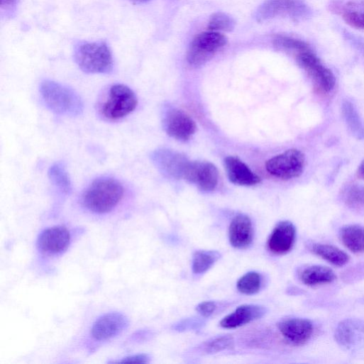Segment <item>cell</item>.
Wrapping results in <instances>:
<instances>
[{
    "label": "cell",
    "mask_w": 364,
    "mask_h": 364,
    "mask_svg": "<svg viewBox=\"0 0 364 364\" xmlns=\"http://www.w3.org/2000/svg\"><path fill=\"white\" fill-rule=\"evenodd\" d=\"M217 305L212 301H206L197 307V311L204 316H210L216 311Z\"/></svg>",
    "instance_id": "obj_32"
},
{
    "label": "cell",
    "mask_w": 364,
    "mask_h": 364,
    "mask_svg": "<svg viewBox=\"0 0 364 364\" xmlns=\"http://www.w3.org/2000/svg\"><path fill=\"white\" fill-rule=\"evenodd\" d=\"M182 178L196 185L202 191L211 192L218 185L219 172L211 162H189Z\"/></svg>",
    "instance_id": "obj_9"
},
{
    "label": "cell",
    "mask_w": 364,
    "mask_h": 364,
    "mask_svg": "<svg viewBox=\"0 0 364 364\" xmlns=\"http://www.w3.org/2000/svg\"><path fill=\"white\" fill-rule=\"evenodd\" d=\"M79 68L87 74L107 75L114 69V60L108 45L103 42L83 43L75 52Z\"/></svg>",
    "instance_id": "obj_3"
},
{
    "label": "cell",
    "mask_w": 364,
    "mask_h": 364,
    "mask_svg": "<svg viewBox=\"0 0 364 364\" xmlns=\"http://www.w3.org/2000/svg\"><path fill=\"white\" fill-rule=\"evenodd\" d=\"M151 158L156 167L163 174L175 178H182L189 162L184 156L167 150H156Z\"/></svg>",
    "instance_id": "obj_15"
},
{
    "label": "cell",
    "mask_w": 364,
    "mask_h": 364,
    "mask_svg": "<svg viewBox=\"0 0 364 364\" xmlns=\"http://www.w3.org/2000/svg\"><path fill=\"white\" fill-rule=\"evenodd\" d=\"M273 45L276 49L286 52L294 53L297 55L310 49L306 43L285 36H277L273 41Z\"/></svg>",
    "instance_id": "obj_29"
},
{
    "label": "cell",
    "mask_w": 364,
    "mask_h": 364,
    "mask_svg": "<svg viewBox=\"0 0 364 364\" xmlns=\"http://www.w3.org/2000/svg\"><path fill=\"white\" fill-rule=\"evenodd\" d=\"M225 167L230 182L234 184L250 187L259 184L261 181L259 176L237 158H226Z\"/></svg>",
    "instance_id": "obj_18"
},
{
    "label": "cell",
    "mask_w": 364,
    "mask_h": 364,
    "mask_svg": "<svg viewBox=\"0 0 364 364\" xmlns=\"http://www.w3.org/2000/svg\"><path fill=\"white\" fill-rule=\"evenodd\" d=\"M344 22L357 30L364 31V2H350L341 13Z\"/></svg>",
    "instance_id": "obj_24"
},
{
    "label": "cell",
    "mask_w": 364,
    "mask_h": 364,
    "mask_svg": "<svg viewBox=\"0 0 364 364\" xmlns=\"http://www.w3.org/2000/svg\"><path fill=\"white\" fill-rule=\"evenodd\" d=\"M262 285L260 275L255 271H250L243 275L237 282L238 290L244 294L251 295L258 293Z\"/></svg>",
    "instance_id": "obj_27"
},
{
    "label": "cell",
    "mask_w": 364,
    "mask_h": 364,
    "mask_svg": "<svg viewBox=\"0 0 364 364\" xmlns=\"http://www.w3.org/2000/svg\"><path fill=\"white\" fill-rule=\"evenodd\" d=\"M342 199L351 208H364V185L354 184L348 186L343 191Z\"/></svg>",
    "instance_id": "obj_28"
},
{
    "label": "cell",
    "mask_w": 364,
    "mask_h": 364,
    "mask_svg": "<svg viewBox=\"0 0 364 364\" xmlns=\"http://www.w3.org/2000/svg\"><path fill=\"white\" fill-rule=\"evenodd\" d=\"M221 254L216 250H197L192 258V270L196 275L208 271L220 258Z\"/></svg>",
    "instance_id": "obj_26"
},
{
    "label": "cell",
    "mask_w": 364,
    "mask_h": 364,
    "mask_svg": "<svg viewBox=\"0 0 364 364\" xmlns=\"http://www.w3.org/2000/svg\"><path fill=\"white\" fill-rule=\"evenodd\" d=\"M334 336L339 346L350 349L364 338V324L355 319L343 320L336 326Z\"/></svg>",
    "instance_id": "obj_19"
},
{
    "label": "cell",
    "mask_w": 364,
    "mask_h": 364,
    "mask_svg": "<svg viewBox=\"0 0 364 364\" xmlns=\"http://www.w3.org/2000/svg\"><path fill=\"white\" fill-rule=\"evenodd\" d=\"M339 236L343 245L351 252L364 253V227L358 225L343 226Z\"/></svg>",
    "instance_id": "obj_21"
},
{
    "label": "cell",
    "mask_w": 364,
    "mask_h": 364,
    "mask_svg": "<svg viewBox=\"0 0 364 364\" xmlns=\"http://www.w3.org/2000/svg\"><path fill=\"white\" fill-rule=\"evenodd\" d=\"M357 176L360 179L364 180V160L360 164L357 170Z\"/></svg>",
    "instance_id": "obj_35"
},
{
    "label": "cell",
    "mask_w": 364,
    "mask_h": 364,
    "mask_svg": "<svg viewBox=\"0 0 364 364\" xmlns=\"http://www.w3.org/2000/svg\"><path fill=\"white\" fill-rule=\"evenodd\" d=\"M236 26L235 21L223 13H217L214 14L209 22L208 28L213 32H231Z\"/></svg>",
    "instance_id": "obj_31"
},
{
    "label": "cell",
    "mask_w": 364,
    "mask_h": 364,
    "mask_svg": "<svg viewBox=\"0 0 364 364\" xmlns=\"http://www.w3.org/2000/svg\"><path fill=\"white\" fill-rule=\"evenodd\" d=\"M48 176L53 184L64 194L68 195L72 190L70 175L62 163H55L50 167Z\"/></svg>",
    "instance_id": "obj_25"
},
{
    "label": "cell",
    "mask_w": 364,
    "mask_h": 364,
    "mask_svg": "<svg viewBox=\"0 0 364 364\" xmlns=\"http://www.w3.org/2000/svg\"><path fill=\"white\" fill-rule=\"evenodd\" d=\"M124 195L122 184L110 177L96 180L84 192L82 202L89 211L95 214L111 211L121 201Z\"/></svg>",
    "instance_id": "obj_1"
},
{
    "label": "cell",
    "mask_w": 364,
    "mask_h": 364,
    "mask_svg": "<svg viewBox=\"0 0 364 364\" xmlns=\"http://www.w3.org/2000/svg\"><path fill=\"white\" fill-rule=\"evenodd\" d=\"M308 13L307 7L301 0H267L258 10L255 18L260 23L277 17L299 20Z\"/></svg>",
    "instance_id": "obj_8"
},
{
    "label": "cell",
    "mask_w": 364,
    "mask_h": 364,
    "mask_svg": "<svg viewBox=\"0 0 364 364\" xmlns=\"http://www.w3.org/2000/svg\"><path fill=\"white\" fill-rule=\"evenodd\" d=\"M18 0H1L2 7H13L14 6Z\"/></svg>",
    "instance_id": "obj_34"
},
{
    "label": "cell",
    "mask_w": 364,
    "mask_h": 364,
    "mask_svg": "<svg viewBox=\"0 0 364 364\" xmlns=\"http://www.w3.org/2000/svg\"><path fill=\"white\" fill-rule=\"evenodd\" d=\"M164 123L167 133L178 140H189L197 131V126L193 119L180 110L170 111Z\"/></svg>",
    "instance_id": "obj_13"
},
{
    "label": "cell",
    "mask_w": 364,
    "mask_h": 364,
    "mask_svg": "<svg viewBox=\"0 0 364 364\" xmlns=\"http://www.w3.org/2000/svg\"><path fill=\"white\" fill-rule=\"evenodd\" d=\"M295 239L296 228L293 224L282 221L272 230L267 241V248L271 253L282 255L292 249Z\"/></svg>",
    "instance_id": "obj_11"
},
{
    "label": "cell",
    "mask_w": 364,
    "mask_h": 364,
    "mask_svg": "<svg viewBox=\"0 0 364 364\" xmlns=\"http://www.w3.org/2000/svg\"><path fill=\"white\" fill-rule=\"evenodd\" d=\"M336 279L334 272L323 265H311L303 269L299 280L307 286L314 287L333 282Z\"/></svg>",
    "instance_id": "obj_20"
},
{
    "label": "cell",
    "mask_w": 364,
    "mask_h": 364,
    "mask_svg": "<svg viewBox=\"0 0 364 364\" xmlns=\"http://www.w3.org/2000/svg\"><path fill=\"white\" fill-rule=\"evenodd\" d=\"M228 43L227 38L216 32L209 31L197 35L190 45L187 60L194 67H199L210 61Z\"/></svg>",
    "instance_id": "obj_5"
},
{
    "label": "cell",
    "mask_w": 364,
    "mask_h": 364,
    "mask_svg": "<svg viewBox=\"0 0 364 364\" xmlns=\"http://www.w3.org/2000/svg\"><path fill=\"white\" fill-rule=\"evenodd\" d=\"M40 93L46 106L56 114L76 117L84 111L79 94L60 83L45 80L40 84Z\"/></svg>",
    "instance_id": "obj_2"
},
{
    "label": "cell",
    "mask_w": 364,
    "mask_h": 364,
    "mask_svg": "<svg viewBox=\"0 0 364 364\" xmlns=\"http://www.w3.org/2000/svg\"><path fill=\"white\" fill-rule=\"evenodd\" d=\"M70 241V231L65 227L56 226L48 228L40 234L38 246L43 252L55 255L66 250Z\"/></svg>",
    "instance_id": "obj_14"
},
{
    "label": "cell",
    "mask_w": 364,
    "mask_h": 364,
    "mask_svg": "<svg viewBox=\"0 0 364 364\" xmlns=\"http://www.w3.org/2000/svg\"><path fill=\"white\" fill-rule=\"evenodd\" d=\"M128 325V319L124 314L119 312L108 313L94 322L92 335L98 341H106L122 333Z\"/></svg>",
    "instance_id": "obj_10"
},
{
    "label": "cell",
    "mask_w": 364,
    "mask_h": 364,
    "mask_svg": "<svg viewBox=\"0 0 364 364\" xmlns=\"http://www.w3.org/2000/svg\"><path fill=\"white\" fill-rule=\"evenodd\" d=\"M305 167V156L298 150L291 149L269 160L265 165L267 171L272 176L283 180L299 177Z\"/></svg>",
    "instance_id": "obj_7"
},
{
    "label": "cell",
    "mask_w": 364,
    "mask_h": 364,
    "mask_svg": "<svg viewBox=\"0 0 364 364\" xmlns=\"http://www.w3.org/2000/svg\"><path fill=\"white\" fill-rule=\"evenodd\" d=\"M296 58L298 65L312 79L319 92L328 94L333 89L336 84L333 74L323 65L311 49L299 53Z\"/></svg>",
    "instance_id": "obj_6"
},
{
    "label": "cell",
    "mask_w": 364,
    "mask_h": 364,
    "mask_svg": "<svg viewBox=\"0 0 364 364\" xmlns=\"http://www.w3.org/2000/svg\"><path fill=\"white\" fill-rule=\"evenodd\" d=\"M150 361V356L145 353L137 354L128 355L119 360L118 361H115L114 363H148Z\"/></svg>",
    "instance_id": "obj_33"
},
{
    "label": "cell",
    "mask_w": 364,
    "mask_h": 364,
    "mask_svg": "<svg viewBox=\"0 0 364 364\" xmlns=\"http://www.w3.org/2000/svg\"><path fill=\"white\" fill-rule=\"evenodd\" d=\"M266 309L258 304H243L220 321V326L225 329H235L262 318Z\"/></svg>",
    "instance_id": "obj_17"
},
{
    "label": "cell",
    "mask_w": 364,
    "mask_h": 364,
    "mask_svg": "<svg viewBox=\"0 0 364 364\" xmlns=\"http://www.w3.org/2000/svg\"><path fill=\"white\" fill-rule=\"evenodd\" d=\"M341 113L350 133L357 140H363L364 123L353 104L348 101H344L341 106Z\"/></svg>",
    "instance_id": "obj_22"
},
{
    "label": "cell",
    "mask_w": 364,
    "mask_h": 364,
    "mask_svg": "<svg viewBox=\"0 0 364 364\" xmlns=\"http://www.w3.org/2000/svg\"><path fill=\"white\" fill-rule=\"evenodd\" d=\"M133 1L138 4H144L150 1V0H133Z\"/></svg>",
    "instance_id": "obj_36"
},
{
    "label": "cell",
    "mask_w": 364,
    "mask_h": 364,
    "mask_svg": "<svg viewBox=\"0 0 364 364\" xmlns=\"http://www.w3.org/2000/svg\"><path fill=\"white\" fill-rule=\"evenodd\" d=\"M278 329L284 338L294 346H302L311 337L314 326L311 321L302 318H290L281 321Z\"/></svg>",
    "instance_id": "obj_12"
},
{
    "label": "cell",
    "mask_w": 364,
    "mask_h": 364,
    "mask_svg": "<svg viewBox=\"0 0 364 364\" xmlns=\"http://www.w3.org/2000/svg\"><path fill=\"white\" fill-rule=\"evenodd\" d=\"M228 238L233 247L238 249L248 248L253 238V228L250 219L245 214L236 216L229 226Z\"/></svg>",
    "instance_id": "obj_16"
},
{
    "label": "cell",
    "mask_w": 364,
    "mask_h": 364,
    "mask_svg": "<svg viewBox=\"0 0 364 364\" xmlns=\"http://www.w3.org/2000/svg\"><path fill=\"white\" fill-rule=\"evenodd\" d=\"M234 339L231 335H221L209 339L202 345L206 353H216L232 348Z\"/></svg>",
    "instance_id": "obj_30"
},
{
    "label": "cell",
    "mask_w": 364,
    "mask_h": 364,
    "mask_svg": "<svg viewBox=\"0 0 364 364\" xmlns=\"http://www.w3.org/2000/svg\"><path fill=\"white\" fill-rule=\"evenodd\" d=\"M138 101L134 92L124 84L112 86L101 108V113L109 121H118L132 114Z\"/></svg>",
    "instance_id": "obj_4"
},
{
    "label": "cell",
    "mask_w": 364,
    "mask_h": 364,
    "mask_svg": "<svg viewBox=\"0 0 364 364\" xmlns=\"http://www.w3.org/2000/svg\"><path fill=\"white\" fill-rule=\"evenodd\" d=\"M310 250L314 255L335 266H343L349 260V257L345 252L332 245L313 244Z\"/></svg>",
    "instance_id": "obj_23"
}]
</instances>
